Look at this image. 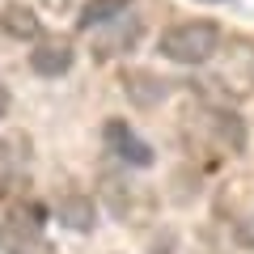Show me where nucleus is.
<instances>
[{
  "label": "nucleus",
  "mask_w": 254,
  "mask_h": 254,
  "mask_svg": "<svg viewBox=\"0 0 254 254\" xmlns=\"http://www.w3.org/2000/svg\"><path fill=\"white\" fill-rule=\"evenodd\" d=\"M123 89H127V98L136 102V106H157V102L170 93V85L157 81L153 72H123Z\"/></svg>",
  "instance_id": "11"
},
{
  "label": "nucleus",
  "mask_w": 254,
  "mask_h": 254,
  "mask_svg": "<svg viewBox=\"0 0 254 254\" xmlns=\"http://www.w3.org/2000/svg\"><path fill=\"white\" fill-rule=\"evenodd\" d=\"M102 140H106V153L115 157V165H123V170H148V165H153V148H148L123 119H106Z\"/></svg>",
  "instance_id": "6"
},
{
  "label": "nucleus",
  "mask_w": 254,
  "mask_h": 254,
  "mask_svg": "<svg viewBox=\"0 0 254 254\" xmlns=\"http://www.w3.org/2000/svg\"><path fill=\"white\" fill-rule=\"evenodd\" d=\"M0 34L13 38V43H38L43 38V17L30 4H21V0H9L0 9Z\"/></svg>",
  "instance_id": "9"
},
{
  "label": "nucleus",
  "mask_w": 254,
  "mask_h": 254,
  "mask_svg": "<svg viewBox=\"0 0 254 254\" xmlns=\"http://www.w3.org/2000/svg\"><path fill=\"white\" fill-rule=\"evenodd\" d=\"M43 4H47L51 13H68V9H72V0H43Z\"/></svg>",
  "instance_id": "14"
},
{
  "label": "nucleus",
  "mask_w": 254,
  "mask_h": 254,
  "mask_svg": "<svg viewBox=\"0 0 254 254\" xmlns=\"http://www.w3.org/2000/svg\"><path fill=\"white\" fill-rule=\"evenodd\" d=\"M140 17H136V9H123L119 17H110V21H102V26H93L89 34V51H93V60H119V55H127L131 47L140 43Z\"/></svg>",
  "instance_id": "5"
},
{
  "label": "nucleus",
  "mask_w": 254,
  "mask_h": 254,
  "mask_svg": "<svg viewBox=\"0 0 254 254\" xmlns=\"http://www.w3.org/2000/svg\"><path fill=\"white\" fill-rule=\"evenodd\" d=\"M212 4H216V0H212Z\"/></svg>",
  "instance_id": "15"
},
{
  "label": "nucleus",
  "mask_w": 254,
  "mask_h": 254,
  "mask_svg": "<svg viewBox=\"0 0 254 254\" xmlns=\"http://www.w3.org/2000/svg\"><path fill=\"white\" fill-rule=\"evenodd\" d=\"M123 9H131V0H85L81 4V13H76V26L89 34L93 26H102V21H110V17H119Z\"/></svg>",
  "instance_id": "12"
},
{
  "label": "nucleus",
  "mask_w": 254,
  "mask_h": 254,
  "mask_svg": "<svg viewBox=\"0 0 254 254\" xmlns=\"http://www.w3.org/2000/svg\"><path fill=\"white\" fill-rule=\"evenodd\" d=\"M55 216L68 233H93V225H98V208H93L89 195H64Z\"/></svg>",
  "instance_id": "10"
},
{
  "label": "nucleus",
  "mask_w": 254,
  "mask_h": 254,
  "mask_svg": "<svg viewBox=\"0 0 254 254\" xmlns=\"http://www.w3.org/2000/svg\"><path fill=\"white\" fill-rule=\"evenodd\" d=\"M9 106H13V93H9V85H0V119L9 115Z\"/></svg>",
  "instance_id": "13"
},
{
  "label": "nucleus",
  "mask_w": 254,
  "mask_h": 254,
  "mask_svg": "<svg viewBox=\"0 0 254 254\" xmlns=\"http://www.w3.org/2000/svg\"><path fill=\"white\" fill-rule=\"evenodd\" d=\"M76 64V51L68 38H55V34H43L34 43V51H30V72L43 76V81H60V76L72 72Z\"/></svg>",
  "instance_id": "7"
},
{
  "label": "nucleus",
  "mask_w": 254,
  "mask_h": 254,
  "mask_svg": "<svg viewBox=\"0 0 254 254\" xmlns=\"http://www.w3.org/2000/svg\"><path fill=\"white\" fill-rule=\"evenodd\" d=\"M208 102L220 106H242L254 98V43L250 38H225L220 51L212 55V72L203 81Z\"/></svg>",
  "instance_id": "2"
},
{
  "label": "nucleus",
  "mask_w": 254,
  "mask_h": 254,
  "mask_svg": "<svg viewBox=\"0 0 254 254\" xmlns=\"http://www.w3.org/2000/svg\"><path fill=\"white\" fill-rule=\"evenodd\" d=\"M187 144L208 161V170H220V157H237L246 153V123L233 106H220V102H190L187 110Z\"/></svg>",
  "instance_id": "1"
},
{
  "label": "nucleus",
  "mask_w": 254,
  "mask_h": 254,
  "mask_svg": "<svg viewBox=\"0 0 254 254\" xmlns=\"http://www.w3.org/2000/svg\"><path fill=\"white\" fill-rule=\"evenodd\" d=\"M102 199H106L110 216H119L123 225H136V229H144L148 220H153V212H157L153 195H148L136 178H127V174H119V170L102 174Z\"/></svg>",
  "instance_id": "4"
},
{
  "label": "nucleus",
  "mask_w": 254,
  "mask_h": 254,
  "mask_svg": "<svg viewBox=\"0 0 254 254\" xmlns=\"http://www.w3.org/2000/svg\"><path fill=\"white\" fill-rule=\"evenodd\" d=\"M26 170H30V148L21 136H0V203L13 199L26 182Z\"/></svg>",
  "instance_id": "8"
},
{
  "label": "nucleus",
  "mask_w": 254,
  "mask_h": 254,
  "mask_svg": "<svg viewBox=\"0 0 254 254\" xmlns=\"http://www.w3.org/2000/svg\"><path fill=\"white\" fill-rule=\"evenodd\" d=\"M220 43H225V34H220L216 21L187 17V21H174V26L161 30L157 51H161V60L178 64V68H203V64L220 51Z\"/></svg>",
  "instance_id": "3"
}]
</instances>
